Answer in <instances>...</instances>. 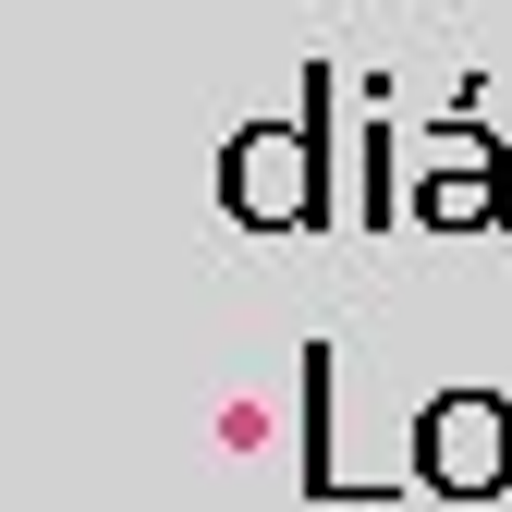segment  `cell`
Instances as JSON below:
<instances>
[{
	"label": "cell",
	"instance_id": "1",
	"mask_svg": "<svg viewBox=\"0 0 512 512\" xmlns=\"http://www.w3.org/2000/svg\"><path fill=\"white\" fill-rule=\"evenodd\" d=\"M220 208L244 232H330L342 220V196H330V61H305L293 122H244V135H232Z\"/></svg>",
	"mask_w": 512,
	"mask_h": 512
},
{
	"label": "cell",
	"instance_id": "2",
	"mask_svg": "<svg viewBox=\"0 0 512 512\" xmlns=\"http://www.w3.org/2000/svg\"><path fill=\"white\" fill-rule=\"evenodd\" d=\"M415 488H439V500H500L512 488V403L500 391H439L415 415Z\"/></svg>",
	"mask_w": 512,
	"mask_h": 512
},
{
	"label": "cell",
	"instance_id": "3",
	"mask_svg": "<svg viewBox=\"0 0 512 512\" xmlns=\"http://www.w3.org/2000/svg\"><path fill=\"white\" fill-rule=\"evenodd\" d=\"M415 220H427V232L512 220V147H500V135H439V159L415 171Z\"/></svg>",
	"mask_w": 512,
	"mask_h": 512
}]
</instances>
